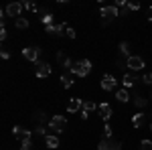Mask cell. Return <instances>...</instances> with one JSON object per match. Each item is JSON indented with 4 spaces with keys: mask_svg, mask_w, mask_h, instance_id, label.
Wrapping results in <instances>:
<instances>
[{
    "mask_svg": "<svg viewBox=\"0 0 152 150\" xmlns=\"http://www.w3.org/2000/svg\"><path fill=\"white\" fill-rule=\"evenodd\" d=\"M144 124V114H134L132 116V126L134 128H140Z\"/></svg>",
    "mask_w": 152,
    "mask_h": 150,
    "instance_id": "e0dca14e",
    "label": "cell"
},
{
    "mask_svg": "<svg viewBox=\"0 0 152 150\" xmlns=\"http://www.w3.org/2000/svg\"><path fill=\"white\" fill-rule=\"evenodd\" d=\"M23 8H24V10L39 12V6H37V4H33V2H28V0H26V2H23Z\"/></svg>",
    "mask_w": 152,
    "mask_h": 150,
    "instance_id": "603a6c76",
    "label": "cell"
},
{
    "mask_svg": "<svg viewBox=\"0 0 152 150\" xmlns=\"http://www.w3.org/2000/svg\"><path fill=\"white\" fill-rule=\"evenodd\" d=\"M138 81V77L134 75V73H124V77H122V83H124V89H128V87H134V83Z\"/></svg>",
    "mask_w": 152,
    "mask_h": 150,
    "instance_id": "7c38bea8",
    "label": "cell"
},
{
    "mask_svg": "<svg viewBox=\"0 0 152 150\" xmlns=\"http://www.w3.org/2000/svg\"><path fill=\"white\" fill-rule=\"evenodd\" d=\"M47 75H51V65L45 61H39L37 63V77H47Z\"/></svg>",
    "mask_w": 152,
    "mask_h": 150,
    "instance_id": "8fae6325",
    "label": "cell"
},
{
    "mask_svg": "<svg viewBox=\"0 0 152 150\" xmlns=\"http://www.w3.org/2000/svg\"><path fill=\"white\" fill-rule=\"evenodd\" d=\"M138 8H140L138 2H128V10H138Z\"/></svg>",
    "mask_w": 152,
    "mask_h": 150,
    "instance_id": "f546056e",
    "label": "cell"
},
{
    "mask_svg": "<svg viewBox=\"0 0 152 150\" xmlns=\"http://www.w3.org/2000/svg\"><path fill=\"white\" fill-rule=\"evenodd\" d=\"M59 81H61V87H63V89H69L71 85H73V77H71V75H67V73H65V75H61V77H59Z\"/></svg>",
    "mask_w": 152,
    "mask_h": 150,
    "instance_id": "5bb4252c",
    "label": "cell"
},
{
    "mask_svg": "<svg viewBox=\"0 0 152 150\" xmlns=\"http://www.w3.org/2000/svg\"><path fill=\"white\" fill-rule=\"evenodd\" d=\"M14 26H16V29H28V18H24V16L16 18V20H14Z\"/></svg>",
    "mask_w": 152,
    "mask_h": 150,
    "instance_id": "ac0fdd59",
    "label": "cell"
},
{
    "mask_svg": "<svg viewBox=\"0 0 152 150\" xmlns=\"http://www.w3.org/2000/svg\"><path fill=\"white\" fill-rule=\"evenodd\" d=\"M140 150H152V140H142L140 142Z\"/></svg>",
    "mask_w": 152,
    "mask_h": 150,
    "instance_id": "d4e9b609",
    "label": "cell"
},
{
    "mask_svg": "<svg viewBox=\"0 0 152 150\" xmlns=\"http://www.w3.org/2000/svg\"><path fill=\"white\" fill-rule=\"evenodd\" d=\"M134 104L144 110V108H146V104H148V100H146V97H142V95H136V97H134Z\"/></svg>",
    "mask_w": 152,
    "mask_h": 150,
    "instance_id": "7402d4cb",
    "label": "cell"
},
{
    "mask_svg": "<svg viewBox=\"0 0 152 150\" xmlns=\"http://www.w3.org/2000/svg\"><path fill=\"white\" fill-rule=\"evenodd\" d=\"M97 112H99V116H102V120H104L105 124H110V118H112V105L110 104H99L97 105Z\"/></svg>",
    "mask_w": 152,
    "mask_h": 150,
    "instance_id": "ba28073f",
    "label": "cell"
},
{
    "mask_svg": "<svg viewBox=\"0 0 152 150\" xmlns=\"http://www.w3.org/2000/svg\"><path fill=\"white\" fill-rule=\"evenodd\" d=\"M81 108H83V100H79V97H71L67 102V112H71V114L81 112Z\"/></svg>",
    "mask_w": 152,
    "mask_h": 150,
    "instance_id": "9c48e42d",
    "label": "cell"
},
{
    "mask_svg": "<svg viewBox=\"0 0 152 150\" xmlns=\"http://www.w3.org/2000/svg\"><path fill=\"white\" fill-rule=\"evenodd\" d=\"M39 55H41V49L39 47H26L23 49V57L31 63H39Z\"/></svg>",
    "mask_w": 152,
    "mask_h": 150,
    "instance_id": "8992f818",
    "label": "cell"
},
{
    "mask_svg": "<svg viewBox=\"0 0 152 150\" xmlns=\"http://www.w3.org/2000/svg\"><path fill=\"white\" fill-rule=\"evenodd\" d=\"M6 37H8V33H6V26H2V24H0V39H2V41H6Z\"/></svg>",
    "mask_w": 152,
    "mask_h": 150,
    "instance_id": "f1b7e54d",
    "label": "cell"
},
{
    "mask_svg": "<svg viewBox=\"0 0 152 150\" xmlns=\"http://www.w3.org/2000/svg\"><path fill=\"white\" fill-rule=\"evenodd\" d=\"M116 100H118V102H122V104H126V102L130 100L128 89H118V91H116Z\"/></svg>",
    "mask_w": 152,
    "mask_h": 150,
    "instance_id": "2e32d148",
    "label": "cell"
},
{
    "mask_svg": "<svg viewBox=\"0 0 152 150\" xmlns=\"http://www.w3.org/2000/svg\"><path fill=\"white\" fill-rule=\"evenodd\" d=\"M97 105H99V104H95V102H91V100H87V102H83V108H81V110L94 112V110H97Z\"/></svg>",
    "mask_w": 152,
    "mask_h": 150,
    "instance_id": "44dd1931",
    "label": "cell"
},
{
    "mask_svg": "<svg viewBox=\"0 0 152 150\" xmlns=\"http://www.w3.org/2000/svg\"><path fill=\"white\" fill-rule=\"evenodd\" d=\"M47 148H59V136H45Z\"/></svg>",
    "mask_w": 152,
    "mask_h": 150,
    "instance_id": "9a60e30c",
    "label": "cell"
},
{
    "mask_svg": "<svg viewBox=\"0 0 152 150\" xmlns=\"http://www.w3.org/2000/svg\"><path fill=\"white\" fill-rule=\"evenodd\" d=\"M99 14L104 16V20L107 23V20H114L116 16H120V10H118V6H116V4H112V6H102Z\"/></svg>",
    "mask_w": 152,
    "mask_h": 150,
    "instance_id": "5b68a950",
    "label": "cell"
},
{
    "mask_svg": "<svg viewBox=\"0 0 152 150\" xmlns=\"http://www.w3.org/2000/svg\"><path fill=\"white\" fill-rule=\"evenodd\" d=\"M67 126V118L65 116H53L49 120V128L55 130V132H63V128Z\"/></svg>",
    "mask_w": 152,
    "mask_h": 150,
    "instance_id": "277c9868",
    "label": "cell"
},
{
    "mask_svg": "<svg viewBox=\"0 0 152 150\" xmlns=\"http://www.w3.org/2000/svg\"><path fill=\"white\" fill-rule=\"evenodd\" d=\"M142 81H144L146 85H152V73H146V75H142Z\"/></svg>",
    "mask_w": 152,
    "mask_h": 150,
    "instance_id": "4316f807",
    "label": "cell"
},
{
    "mask_svg": "<svg viewBox=\"0 0 152 150\" xmlns=\"http://www.w3.org/2000/svg\"><path fill=\"white\" fill-rule=\"evenodd\" d=\"M116 67H120V69H124V67H126V65H124V59H118V61H116Z\"/></svg>",
    "mask_w": 152,
    "mask_h": 150,
    "instance_id": "e575fe53",
    "label": "cell"
},
{
    "mask_svg": "<svg viewBox=\"0 0 152 150\" xmlns=\"http://www.w3.org/2000/svg\"><path fill=\"white\" fill-rule=\"evenodd\" d=\"M126 67L132 69V71H140V69L146 67V63H144V59L138 57V55H130V57L126 59Z\"/></svg>",
    "mask_w": 152,
    "mask_h": 150,
    "instance_id": "7a4b0ae2",
    "label": "cell"
},
{
    "mask_svg": "<svg viewBox=\"0 0 152 150\" xmlns=\"http://www.w3.org/2000/svg\"><path fill=\"white\" fill-rule=\"evenodd\" d=\"M65 35L69 37V39H75V37H77V33H75V31H73L71 26H67V31H65Z\"/></svg>",
    "mask_w": 152,
    "mask_h": 150,
    "instance_id": "83f0119b",
    "label": "cell"
},
{
    "mask_svg": "<svg viewBox=\"0 0 152 150\" xmlns=\"http://www.w3.org/2000/svg\"><path fill=\"white\" fill-rule=\"evenodd\" d=\"M35 132H37V134H41V136H47V130H45V126H39Z\"/></svg>",
    "mask_w": 152,
    "mask_h": 150,
    "instance_id": "d6a6232c",
    "label": "cell"
},
{
    "mask_svg": "<svg viewBox=\"0 0 152 150\" xmlns=\"http://www.w3.org/2000/svg\"><path fill=\"white\" fill-rule=\"evenodd\" d=\"M97 150H122V144L114 138H102L97 144Z\"/></svg>",
    "mask_w": 152,
    "mask_h": 150,
    "instance_id": "3957f363",
    "label": "cell"
},
{
    "mask_svg": "<svg viewBox=\"0 0 152 150\" xmlns=\"http://www.w3.org/2000/svg\"><path fill=\"white\" fill-rule=\"evenodd\" d=\"M112 134H114V132H112V126H110V124H105V128H104V138H112Z\"/></svg>",
    "mask_w": 152,
    "mask_h": 150,
    "instance_id": "484cf974",
    "label": "cell"
},
{
    "mask_svg": "<svg viewBox=\"0 0 152 150\" xmlns=\"http://www.w3.org/2000/svg\"><path fill=\"white\" fill-rule=\"evenodd\" d=\"M120 53H122V55H126V59H128L130 57V43L122 41V43H120Z\"/></svg>",
    "mask_w": 152,
    "mask_h": 150,
    "instance_id": "ffe728a7",
    "label": "cell"
},
{
    "mask_svg": "<svg viewBox=\"0 0 152 150\" xmlns=\"http://www.w3.org/2000/svg\"><path fill=\"white\" fill-rule=\"evenodd\" d=\"M0 57H2L4 61H6V59H10V53H8L6 49H2V51H0Z\"/></svg>",
    "mask_w": 152,
    "mask_h": 150,
    "instance_id": "1f68e13d",
    "label": "cell"
},
{
    "mask_svg": "<svg viewBox=\"0 0 152 150\" xmlns=\"http://www.w3.org/2000/svg\"><path fill=\"white\" fill-rule=\"evenodd\" d=\"M41 23L45 24V26L53 24V14H51V12H43V16H41Z\"/></svg>",
    "mask_w": 152,
    "mask_h": 150,
    "instance_id": "d6986e66",
    "label": "cell"
},
{
    "mask_svg": "<svg viewBox=\"0 0 152 150\" xmlns=\"http://www.w3.org/2000/svg\"><path fill=\"white\" fill-rule=\"evenodd\" d=\"M23 134H24V128H20V126L12 128V136H14V138H23Z\"/></svg>",
    "mask_w": 152,
    "mask_h": 150,
    "instance_id": "cb8c5ba5",
    "label": "cell"
},
{
    "mask_svg": "<svg viewBox=\"0 0 152 150\" xmlns=\"http://www.w3.org/2000/svg\"><path fill=\"white\" fill-rule=\"evenodd\" d=\"M57 61L61 63V67H65V69H71V67H73V61H71L65 53H61V51L57 53Z\"/></svg>",
    "mask_w": 152,
    "mask_h": 150,
    "instance_id": "4fadbf2b",
    "label": "cell"
},
{
    "mask_svg": "<svg viewBox=\"0 0 152 150\" xmlns=\"http://www.w3.org/2000/svg\"><path fill=\"white\" fill-rule=\"evenodd\" d=\"M18 150H31V146H20Z\"/></svg>",
    "mask_w": 152,
    "mask_h": 150,
    "instance_id": "8d00e7d4",
    "label": "cell"
},
{
    "mask_svg": "<svg viewBox=\"0 0 152 150\" xmlns=\"http://www.w3.org/2000/svg\"><path fill=\"white\" fill-rule=\"evenodd\" d=\"M150 100H152V97H150Z\"/></svg>",
    "mask_w": 152,
    "mask_h": 150,
    "instance_id": "74e56055",
    "label": "cell"
},
{
    "mask_svg": "<svg viewBox=\"0 0 152 150\" xmlns=\"http://www.w3.org/2000/svg\"><path fill=\"white\" fill-rule=\"evenodd\" d=\"M116 83L118 81L114 79V75H104V77H102V89L112 91V89H116Z\"/></svg>",
    "mask_w": 152,
    "mask_h": 150,
    "instance_id": "30bf717a",
    "label": "cell"
},
{
    "mask_svg": "<svg viewBox=\"0 0 152 150\" xmlns=\"http://www.w3.org/2000/svg\"><path fill=\"white\" fill-rule=\"evenodd\" d=\"M89 71H91V61H89V59H81V61L73 63V67H71V73L77 75V77L89 75Z\"/></svg>",
    "mask_w": 152,
    "mask_h": 150,
    "instance_id": "6da1fadb",
    "label": "cell"
},
{
    "mask_svg": "<svg viewBox=\"0 0 152 150\" xmlns=\"http://www.w3.org/2000/svg\"><path fill=\"white\" fill-rule=\"evenodd\" d=\"M35 120H37V122H43V120H45V112H37Z\"/></svg>",
    "mask_w": 152,
    "mask_h": 150,
    "instance_id": "4dcf8cb0",
    "label": "cell"
},
{
    "mask_svg": "<svg viewBox=\"0 0 152 150\" xmlns=\"http://www.w3.org/2000/svg\"><path fill=\"white\" fill-rule=\"evenodd\" d=\"M148 20H152V6L148 8Z\"/></svg>",
    "mask_w": 152,
    "mask_h": 150,
    "instance_id": "d590c367",
    "label": "cell"
},
{
    "mask_svg": "<svg viewBox=\"0 0 152 150\" xmlns=\"http://www.w3.org/2000/svg\"><path fill=\"white\" fill-rule=\"evenodd\" d=\"M79 118H81V120H87V118H89V112H87V110H81V112H79Z\"/></svg>",
    "mask_w": 152,
    "mask_h": 150,
    "instance_id": "836d02e7",
    "label": "cell"
},
{
    "mask_svg": "<svg viewBox=\"0 0 152 150\" xmlns=\"http://www.w3.org/2000/svg\"><path fill=\"white\" fill-rule=\"evenodd\" d=\"M4 12H6L8 16H14V20H16V18H20V12H23V2H12V4H8V6L4 8Z\"/></svg>",
    "mask_w": 152,
    "mask_h": 150,
    "instance_id": "52a82bcc",
    "label": "cell"
}]
</instances>
